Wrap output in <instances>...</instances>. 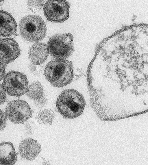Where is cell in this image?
<instances>
[{
	"label": "cell",
	"instance_id": "obj_7",
	"mask_svg": "<svg viewBox=\"0 0 148 165\" xmlns=\"http://www.w3.org/2000/svg\"><path fill=\"white\" fill-rule=\"evenodd\" d=\"M7 117L12 123L23 124L32 117V110L28 103L21 99L12 100L7 104L5 110Z\"/></svg>",
	"mask_w": 148,
	"mask_h": 165
},
{
	"label": "cell",
	"instance_id": "obj_5",
	"mask_svg": "<svg viewBox=\"0 0 148 165\" xmlns=\"http://www.w3.org/2000/svg\"><path fill=\"white\" fill-rule=\"evenodd\" d=\"M2 86L9 95L19 97L26 93L27 91V78L23 73L11 71L5 75Z\"/></svg>",
	"mask_w": 148,
	"mask_h": 165
},
{
	"label": "cell",
	"instance_id": "obj_6",
	"mask_svg": "<svg viewBox=\"0 0 148 165\" xmlns=\"http://www.w3.org/2000/svg\"><path fill=\"white\" fill-rule=\"evenodd\" d=\"M70 7V3L66 0H48L44 5V14L49 21L62 23L69 17Z\"/></svg>",
	"mask_w": 148,
	"mask_h": 165
},
{
	"label": "cell",
	"instance_id": "obj_17",
	"mask_svg": "<svg viewBox=\"0 0 148 165\" xmlns=\"http://www.w3.org/2000/svg\"><path fill=\"white\" fill-rule=\"evenodd\" d=\"M34 103L35 106L38 108H42L46 105L47 100L44 96L34 100Z\"/></svg>",
	"mask_w": 148,
	"mask_h": 165
},
{
	"label": "cell",
	"instance_id": "obj_4",
	"mask_svg": "<svg viewBox=\"0 0 148 165\" xmlns=\"http://www.w3.org/2000/svg\"><path fill=\"white\" fill-rule=\"evenodd\" d=\"M73 37L70 33L55 34L49 39L47 46L49 54L56 59H64L74 51Z\"/></svg>",
	"mask_w": 148,
	"mask_h": 165
},
{
	"label": "cell",
	"instance_id": "obj_2",
	"mask_svg": "<svg viewBox=\"0 0 148 165\" xmlns=\"http://www.w3.org/2000/svg\"><path fill=\"white\" fill-rule=\"evenodd\" d=\"M86 105L84 99L77 91L69 89L63 91L58 96L56 107L64 118L73 119L82 113Z\"/></svg>",
	"mask_w": 148,
	"mask_h": 165
},
{
	"label": "cell",
	"instance_id": "obj_11",
	"mask_svg": "<svg viewBox=\"0 0 148 165\" xmlns=\"http://www.w3.org/2000/svg\"><path fill=\"white\" fill-rule=\"evenodd\" d=\"M17 25L14 18L8 12L0 10V37L8 38L16 32Z\"/></svg>",
	"mask_w": 148,
	"mask_h": 165
},
{
	"label": "cell",
	"instance_id": "obj_3",
	"mask_svg": "<svg viewBox=\"0 0 148 165\" xmlns=\"http://www.w3.org/2000/svg\"><path fill=\"white\" fill-rule=\"evenodd\" d=\"M19 28L23 38L31 42L41 40L47 34L45 24L39 15H28L24 16L19 22Z\"/></svg>",
	"mask_w": 148,
	"mask_h": 165
},
{
	"label": "cell",
	"instance_id": "obj_18",
	"mask_svg": "<svg viewBox=\"0 0 148 165\" xmlns=\"http://www.w3.org/2000/svg\"><path fill=\"white\" fill-rule=\"evenodd\" d=\"M6 121L7 117L5 114L0 109V131L6 127Z\"/></svg>",
	"mask_w": 148,
	"mask_h": 165
},
{
	"label": "cell",
	"instance_id": "obj_21",
	"mask_svg": "<svg viewBox=\"0 0 148 165\" xmlns=\"http://www.w3.org/2000/svg\"><path fill=\"white\" fill-rule=\"evenodd\" d=\"M3 1H0V2Z\"/></svg>",
	"mask_w": 148,
	"mask_h": 165
},
{
	"label": "cell",
	"instance_id": "obj_13",
	"mask_svg": "<svg viewBox=\"0 0 148 165\" xmlns=\"http://www.w3.org/2000/svg\"><path fill=\"white\" fill-rule=\"evenodd\" d=\"M55 114L50 109H46L38 112L35 119L40 124L47 125H51L54 119Z\"/></svg>",
	"mask_w": 148,
	"mask_h": 165
},
{
	"label": "cell",
	"instance_id": "obj_8",
	"mask_svg": "<svg viewBox=\"0 0 148 165\" xmlns=\"http://www.w3.org/2000/svg\"><path fill=\"white\" fill-rule=\"evenodd\" d=\"M17 42L12 38H0V62L6 65L15 60L20 54Z\"/></svg>",
	"mask_w": 148,
	"mask_h": 165
},
{
	"label": "cell",
	"instance_id": "obj_16",
	"mask_svg": "<svg viewBox=\"0 0 148 165\" xmlns=\"http://www.w3.org/2000/svg\"><path fill=\"white\" fill-rule=\"evenodd\" d=\"M25 127L27 133L31 135L34 134L37 129L36 125L33 121H29L26 124Z\"/></svg>",
	"mask_w": 148,
	"mask_h": 165
},
{
	"label": "cell",
	"instance_id": "obj_1",
	"mask_svg": "<svg viewBox=\"0 0 148 165\" xmlns=\"http://www.w3.org/2000/svg\"><path fill=\"white\" fill-rule=\"evenodd\" d=\"M44 74L53 86H65L71 83L74 78L73 63L64 59L52 60L46 65Z\"/></svg>",
	"mask_w": 148,
	"mask_h": 165
},
{
	"label": "cell",
	"instance_id": "obj_19",
	"mask_svg": "<svg viewBox=\"0 0 148 165\" xmlns=\"http://www.w3.org/2000/svg\"><path fill=\"white\" fill-rule=\"evenodd\" d=\"M6 98V93L2 85L0 84V105L3 104L5 101Z\"/></svg>",
	"mask_w": 148,
	"mask_h": 165
},
{
	"label": "cell",
	"instance_id": "obj_14",
	"mask_svg": "<svg viewBox=\"0 0 148 165\" xmlns=\"http://www.w3.org/2000/svg\"><path fill=\"white\" fill-rule=\"evenodd\" d=\"M26 94L29 98L34 100L44 96V92L41 83L38 81L32 83L28 87Z\"/></svg>",
	"mask_w": 148,
	"mask_h": 165
},
{
	"label": "cell",
	"instance_id": "obj_10",
	"mask_svg": "<svg viewBox=\"0 0 148 165\" xmlns=\"http://www.w3.org/2000/svg\"><path fill=\"white\" fill-rule=\"evenodd\" d=\"M28 58L32 64L38 65L44 63L49 54L47 45L44 43H35L29 48Z\"/></svg>",
	"mask_w": 148,
	"mask_h": 165
},
{
	"label": "cell",
	"instance_id": "obj_20",
	"mask_svg": "<svg viewBox=\"0 0 148 165\" xmlns=\"http://www.w3.org/2000/svg\"><path fill=\"white\" fill-rule=\"evenodd\" d=\"M5 75V71L3 64L0 62V81L3 79Z\"/></svg>",
	"mask_w": 148,
	"mask_h": 165
},
{
	"label": "cell",
	"instance_id": "obj_12",
	"mask_svg": "<svg viewBox=\"0 0 148 165\" xmlns=\"http://www.w3.org/2000/svg\"><path fill=\"white\" fill-rule=\"evenodd\" d=\"M17 159V153L12 143L7 142L0 144V165H13Z\"/></svg>",
	"mask_w": 148,
	"mask_h": 165
},
{
	"label": "cell",
	"instance_id": "obj_15",
	"mask_svg": "<svg viewBox=\"0 0 148 165\" xmlns=\"http://www.w3.org/2000/svg\"><path fill=\"white\" fill-rule=\"evenodd\" d=\"M44 0H29L27 5L29 10L33 13L40 11L45 4Z\"/></svg>",
	"mask_w": 148,
	"mask_h": 165
},
{
	"label": "cell",
	"instance_id": "obj_9",
	"mask_svg": "<svg viewBox=\"0 0 148 165\" xmlns=\"http://www.w3.org/2000/svg\"><path fill=\"white\" fill-rule=\"evenodd\" d=\"M41 150L40 144L36 140L31 138H25L21 141L19 146V152L23 159L33 160L38 155Z\"/></svg>",
	"mask_w": 148,
	"mask_h": 165
}]
</instances>
